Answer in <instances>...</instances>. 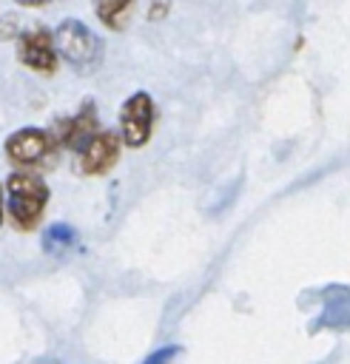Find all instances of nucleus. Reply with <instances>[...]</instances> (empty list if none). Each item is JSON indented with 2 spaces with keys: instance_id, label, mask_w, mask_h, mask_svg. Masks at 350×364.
I'll use <instances>...</instances> for the list:
<instances>
[{
  "instance_id": "f8f14e48",
  "label": "nucleus",
  "mask_w": 350,
  "mask_h": 364,
  "mask_svg": "<svg viewBox=\"0 0 350 364\" xmlns=\"http://www.w3.org/2000/svg\"><path fill=\"white\" fill-rule=\"evenodd\" d=\"M20 6H43V3H48V0H17Z\"/></svg>"
},
{
  "instance_id": "9d476101",
  "label": "nucleus",
  "mask_w": 350,
  "mask_h": 364,
  "mask_svg": "<svg viewBox=\"0 0 350 364\" xmlns=\"http://www.w3.org/2000/svg\"><path fill=\"white\" fill-rule=\"evenodd\" d=\"M179 353V347L174 344V347H159V350H154L142 364H171V358Z\"/></svg>"
},
{
  "instance_id": "7ed1b4c3",
  "label": "nucleus",
  "mask_w": 350,
  "mask_h": 364,
  "mask_svg": "<svg viewBox=\"0 0 350 364\" xmlns=\"http://www.w3.org/2000/svg\"><path fill=\"white\" fill-rule=\"evenodd\" d=\"M54 43H57L60 57L77 68H88V65L100 63L102 43L83 20H63L54 28Z\"/></svg>"
},
{
  "instance_id": "f03ea898",
  "label": "nucleus",
  "mask_w": 350,
  "mask_h": 364,
  "mask_svg": "<svg viewBox=\"0 0 350 364\" xmlns=\"http://www.w3.org/2000/svg\"><path fill=\"white\" fill-rule=\"evenodd\" d=\"M3 151H6L9 162L17 165L20 171H34V168H46L51 162L57 142H54L51 131H46V128H20L6 136Z\"/></svg>"
},
{
  "instance_id": "20e7f679",
  "label": "nucleus",
  "mask_w": 350,
  "mask_h": 364,
  "mask_svg": "<svg viewBox=\"0 0 350 364\" xmlns=\"http://www.w3.org/2000/svg\"><path fill=\"white\" fill-rule=\"evenodd\" d=\"M154 100L145 91L131 94L120 108V134L128 148H139L151 139L154 131Z\"/></svg>"
},
{
  "instance_id": "ddd939ff",
  "label": "nucleus",
  "mask_w": 350,
  "mask_h": 364,
  "mask_svg": "<svg viewBox=\"0 0 350 364\" xmlns=\"http://www.w3.org/2000/svg\"><path fill=\"white\" fill-rule=\"evenodd\" d=\"M3 219H6V210H3V185H0V225H3Z\"/></svg>"
},
{
  "instance_id": "9b49d317",
  "label": "nucleus",
  "mask_w": 350,
  "mask_h": 364,
  "mask_svg": "<svg viewBox=\"0 0 350 364\" xmlns=\"http://www.w3.org/2000/svg\"><path fill=\"white\" fill-rule=\"evenodd\" d=\"M165 9H168V0H154V6H151V17H162Z\"/></svg>"
},
{
  "instance_id": "0eeeda50",
  "label": "nucleus",
  "mask_w": 350,
  "mask_h": 364,
  "mask_svg": "<svg viewBox=\"0 0 350 364\" xmlns=\"http://www.w3.org/2000/svg\"><path fill=\"white\" fill-rule=\"evenodd\" d=\"M77 156H80V171L85 176H102L120 159V136L114 131H97Z\"/></svg>"
},
{
  "instance_id": "39448f33",
  "label": "nucleus",
  "mask_w": 350,
  "mask_h": 364,
  "mask_svg": "<svg viewBox=\"0 0 350 364\" xmlns=\"http://www.w3.org/2000/svg\"><path fill=\"white\" fill-rule=\"evenodd\" d=\"M57 43H54V34L43 26H31L26 31H20L17 37V60L37 71V74H54L57 68Z\"/></svg>"
},
{
  "instance_id": "1a4fd4ad",
  "label": "nucleus",
  "mask_w": 350,
  "mask_h": 364,
  "mask_svg": "<svg viewBox=\"0 0 350 364\" xmlns=\"http://www.w3.org/2000/svg\"><path fill=\"white\" fill-rule=\"evenodd\" d=\"M74 242H77V233H74V228L65 225V222H54V225L43 233V247H46V253H63V250L74 247Z\"/></svg>"
},
{
  "instance_id": "f257e3e1",
  "label": "nucleus",
  "mask_w": 350,
  "mask_h": 364,
  "mask_svg": "<svg viewBox=\"0 0 350 364\" xmlns=\"http://www.w3.org/2000/svg\"><path fill=\"white\" fill-rule=\"evenodd\" d=\"M9 219L17 230H34L48 205V185L34 171H14L6 179Z\"/></svg>"
},
{
  "instance_id": "6e6552de",
  "label": "nucleus",
  "mask_w": 350,
  "mask_h": 364,
  "mask_svg": "<svg viewBox=\"0 0 350 364\" xmlns=\"http://www.w3.org/2000/svg\"><path fill=\"white\" fill-rule=\"evenodd\" d=\"M94 6H97V17L108 28H122L128 23V14H131L134 0H97Z\"/></svg>"
},
{
  "instance_id": "423d86ee",
  "label": "nucleus",
  "mask_w": 350,
  "mask_h": 364,
  "mask_svg": "<svg viewBox=\"0 0 350 364\" xmlns=\"http://www.w3.org/2000/svg\"><path fill=\"white\" fill-rule=\"evenodd\" d=\"M100 131V114L94 108L91 100L83 102V108L74 117H63L57 119V125L51 128V136L57 142V148H68V151H83V145Z\"/></svg>"
}]
</instances>
